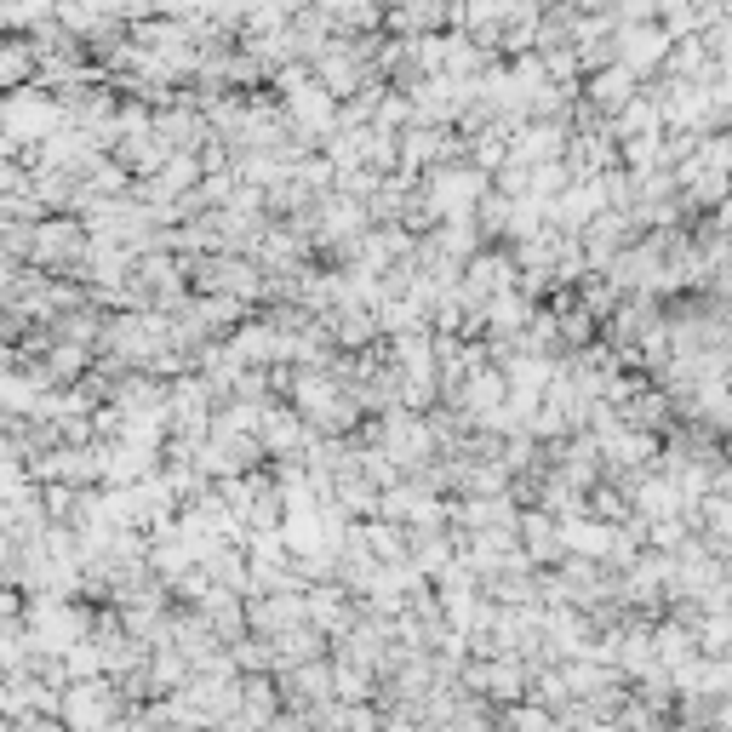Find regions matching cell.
I'll return each mask as SVG.
<instances>
[{
  "instance_id": "obj_1",
  "label": "cell",
  "mask_w": 732,
  "mask_h": 732,
  "mask_svg": "<svg viewBox=\"0 0 732 732\" xmlns=\"http://www.w3.org/2000/svg\"><path fill=\"white\" fill-rule=\"evenodd\" d=\"M624 46H630V52H624V63H658L664 35H658V29H647V35H641V29H630V35H624Z\"/></svg>"
}]
</instances>
